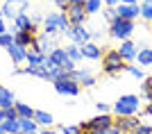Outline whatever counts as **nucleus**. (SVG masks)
<instances>
[{
  "mask_svg": "<svg viewBox=\"0 0 152 134\" xmlns=\"http://www.w3.org/2000/svg\"><path fill=\"white\" fill-rule=\"evenodd\" d=\"M100 2H104V0H100Z\"/></svg>",
  "mask_w": 152,
  "mask_h": 134,
  "instance_id": "09e8293b",
  "label": "nucleus"
},
{
  "mask_svg": "<svg viewBox=\"0 0 152 134\" xmlns=\"http://www.w3.org/2000/svg\"><path fill=\"white\" fill-rule=\"evenodd\" d=\"M89 125L93 130H107V127L114 125V116L111 114H98V116H93V118H89Z\"/></svg>",
  "mask_w": 152,
  "mask_h": 134,
  "instance_id": "f8f14e48",
  "label": "nucleus"
},
{
  "mask_svg": "<svg viewBox=\"0 0 152 134\" xmlns=\"http://www.w3.org/2000/svg\"><path fill=\"white\" fill-rule=\"evenodd\" d=\"M84 7H86V14L91 16V14H100L102 2H100V0H86V5H84Z\"/></svg>",
  "mask_w": 152,
  "mask_h": 134,
  "instance_id": "b1692460",
  "label": "nucleus"
},
{
  "mask_svg": "<svg viewBox=\"0 0 152 134\" xmlns=\"http://www.w3.org/2000/svg\"><path fill=\"white\" fill-rule=\"evenodd\" d=\"M66 55H68V59L70 62H80V59H84V55H82V48L77 43H70V45H66Z\"/></svg>",
  "mask_w": 152,
  "mask_h": 134,
  "instance_id": "412c9836",
  "label": "nucleus"
},
{
  "mask_svg": "<svg viewBox=\"0 0 152 134\" xmlns=\"http://www.w3.org/2000/svg\"><path fill=\"white\" fill-rule=\"evenodd\" d=\"M141 116H152V102H148L145 107H143V111H141Z\"/></svg>",
  "mask_w": 152,
  "mask_h": 134,
  "instance_id": "f704fd0d",
  "label": "nucleus"
},
{
  "mask_svg": "<svg viewBox=\"0 0 152 134\" xmlns=\"http://www.w3.org/2000/svg\"><path fill=\"white\" fill-rule=\"evenodd\" d=\"M55 5H57V9H59V12H66L70 2H68V0H55Z\"/></svg>",
  "mask_w": 152,
  "mask_h": 134,
  "instance_id": "2f4dec72",
  "label": "nucleus"
},
{
  "mask_svg": "<svg viewBox=\"0 0 152 134\" xmlns=\"http://www.w3.org/2000/svg\"><path fill=\"white\" fill-rule=\"evenodd\" d=\"M139 50H136V62L139 66H150L152 64V48L148 45H136Z\"/></svg>",
  "mask_w": 152,
  "mask_h": 134,
  "instance_id": "2eb2a0df",
  "label": "nucleus"
},
{
  "mask_svg": "<svg viewBox=\"0 0 152 134\" xmlns=\"http://www.w3.org/2000/svg\"><path fill=\"white\" fill-rule=\"evenodd\" d=\"M70 5H86V0H68Z\"/></svg>",
  "mask_w": 152,
  "mask_h": 134,
  "instance_id": "58836bf2",
  "label": "nucleus"
},
{
  "mask_svg": "<svg viewBox=\"0 0 152 134\" xmlns=\"http://www.w3.org/2000/svg\"><path fill=\"white\" fill-rule=\"evenodd\" d=\"M0 134H7V132H5V127H2V125H0Z\"/></svg>",
  "mask_w": 152,
  "mask_h": 134,
  "instance_id": "79ce46f5",
  "label": "nucleus"
},
{
  "mask_svg": "<svg viewBox=\"0 0 152 134\" xmlns=\"http://www.w3.org/2000/svg\"><path fill=\"white\" fill-rule=\"evenodd\" d=\"M55 48H57V43H55V37H48V34H43V32L37 37V48H34V50L41 52L43 57H50V52L55 50Z\"/></svg>",
  "mask_w": 152,
  "mask_h": 134,
  "instance_id": "1a4fd4ad",
  "label": "nucleus"
},
{
  "mask_svg": "<svg viewBox=\"0 0 152 134\" xmlns=\"http://www.w3.org/2000/svg\"><path fill=\"white\" fill-rule=\"evenodd\" d=\"M7 52H9V57H12L14 64H23L27 59V48H20V45L14 43L12 48H7Z\"/></svg>",
  "mask_w": 152,
  "mask_h": 134,
  "instance_id": "dca6fc26",
  "label": "nucleus"
},
{
  "mask_svg": "<svg viewBox=\"0 0 152 134\" xmlns=\"http://www.w3.org/2000/svg\"><path fill=\"white\" fill-rule=\"evenodd\" d=\"M150 80H152V77H150Z\"/></svg>",
  "mask_w": 152,
  "mask_h": 134,
  "instance_id": "8fccbe9b",
  "label": "nucleus"
},
{
  "mask_svg": "<svg viewBox=\"0 0 152 134\" xmlns=\"http://www.w3.org/2000/svg\"><path fill=\"white\" fill-rule=\"evenodd\" d=\"M80 48H82L84 59H100V57H102V48L95 43V41H89V43L80 45Z\"/></svg>",
  "mask_w": 152,
  "mask_h": 134,
  "instance_id": "ddd939ff",
  "label": "nucleus"
},
{
  "mask_svg": "<svg viewBox=\"0 0 152 134\" xmlns=\"http://www.w3.org/2000/svg\"><path fill=\"white\" fill-rule=\"evenodd\" d=\"M127 73H129L132 77H136V80H145V73H143V68H141V66L127 64Z\"/></svg>",
  "mask_w": 152,
  "mask_h": 134,
  "instance_id": "a878e982",
  "label": "nucleus"
},
{
  "mask_svg": "<svg viewBox=\"0 0 152 134\" xmlns=\"http://www.w3.org/2000/svg\"><path fill=\"white\" fill-rule=\"evenodd\" d=\"M136 30V25H134V21H125V18H116L111 25L107 27L109 37L118 39V41H127V39L132 37V32Z\"/></svg>",
  "mask_w": 152,
  "mask_h": 134,
  "instance_id": "7ed1b4c3",
  "label": "nucleus"
},
{
  "mask_svg": "<svg viewBox=\"0 0 152 134\" xmlns=\"http://www.w3.org/2000/svg\"><path fill=\"white\" fill-rule=\"evenodd\" d=\"M100 134H123V132H121V130H118V127H116V125H111V127H107V130H102Z\"/></svg>",
  "mask_w": 152,
  "mask_h": 134,
  "instance_id": "72a5a7b5",
  "label": "nucleus"
},
{
  "mask_svg": "<svg viewBox=\"0 0 152 134\" xmlns=\"http://www.w3.org/2000/svg\"><path fill=\"white\" fill-rule=\"evenodd\" d=\"M2 127H5L7 134H20V125L18 121H5L2 123Z\"/></svg>",
  "mask_w": 152,
  "mask_h": 134,
  "instance_id": "393cba45",
  "label": "nucleus"
},
{
  "mask_svg": "<svg viewBox=\"0 0 152 134\" xmlns=\"http://www.w3.org/2000/svg\"><path fill=\"white\" fill-rule=\"evenodd\" d=\"M141 18H143V21H150V23H152V5L141 2Z\"/></svg>",
  "mask_w": 152,
  "mask_h": 134,
  "instance_id": "bb28decb",
  "label": "nucleus"
},
{
  "mask_svg": "<svg viewBox=\"0 0 152 134\" xmlns=\"http://www.w3.org/2000/svg\"><path fill=\"white\" fill-rule=\"evenodd\" d=\"M39 132H41V130H39ZM39 132H30V134H39Z\"/></svg>",
  "mask_w": 152,
  "mask_h": 134,
  "instance_id": "c03bdc74",
  "label": "nucleus"
},
{
  "mask_svg": "<svg viewBox=\"0 0 152 134\" xmlns=\"http://www.w3.org/2000/svg\"><path fill=\"white\" fill-rule=\"evenodd\" d=\"M66 18H68V23L73 27L75 25H86V21H89V14H86V7L84 5H68V9H66Z\"/></svg>",
  "mask_w": 152,
  "mask_h": 134,
  "instance_id": "423d86ee",
  "label": "nucleus"
},
{
  "mask_svg": "<svg viewBox=\"0 0 152 134\" xmlns=\"http://www.w3.org/2000/svg\"><path fill=\"white\" fill-rule=\"evenodd\" d=\"M0 18H2V12H0Z\"/></svg>",
  "mask_w": 152,
  "mask_h": 134,
  "instance_id": "49530a36",
  "label": "nucleus"
},
{
  "mask_svg": "<svg viewBox=\"0 0 152 134\" xmlns=\"http://www.w3.org/2000/svg\"><path fill=\"white\" fill-rule=\"evenodd\" d=\"M52 84H55V91H57V93H61V96H70V98L80 96V89H82L77 82H73V80H68V77L57 80V82H52Z\"/></svg>",
  "mask_w": 152,
  "mask_h": 134,
  "instance_id": "6e6552de",
  "label": "nucleus"
},
{
  "mask_svg": "<svg viewBox=\"0 0 152 134\" xmlns=\"http://www.w3.org/2000/svg\"><path fill=\"white\" fill-rule=\"evenodd\" d=\"M34 121H37L43 130H48L52 123H55V118H52L50 111H41V109H37V111H34Z\"/></svg>",
  "mask_w": 152,
  "mask_h": 134,
  "instance_id": "f3484780",
  "label": "nucleus"
},
{
  "mask_svg": "<svg viewBox=\"0 0 152 134\" xmlns=\"http://www.w3.org/2000/svg\"><path fill=\"white\" fill-rule=\"evenodd\" d=\"M64 37L68 39L70 43H77V45H84V43H89V41H93V37H91V30L86 25H70L66 32H64Z\"/></svg>",
  "mask_w": 152,
  "mask_h": 134,
  "instance_id": "39448f33",
  "label": "nucleus"
},
{
  "mask_svg": "<svg viewBox=\"0 0 152 134\" xmlns=\"http://www.w3.org/2000/svg\"><path fill=\"white\" fill-rule=\"evenodd\" d=\"M123 5H139V0H121Z\"/></svg>",
  "mask_w": 152,
  "mask_h": 134,
  "instance_id": "4c0bfd02",
  "label": "nucleus"
},
{
  "mask_svg": "<svg viewBox=\"0 0 152 134\" xmlns=\"http://www.w3.org/2000/svg\"><path fill=\"white\" fill-rule=\"evenodd\" d=\"M132 134H152V127L150 125H141V127L136 130V132H132Z\"/></svg>",
  "mask_w": 152,
  "mask_h": 134,
  "instance_id": "473e14b6",
  "label": "nucleus"
},
{
  "mask_svg": "<svg viewBox=\"0 0 152 134\" xmlns=\"http://www.w3.org/2000/svg\"><path fill=\"white\" fill-rule=\"evenodd\" d=\"M39 134H57V132H55V130H50V127H48V130H41V132H39Z\"/></svg>",
  "mask_w": 152,
  "mask_h": 134,
  "instance_id": "ea45409f",
  "label": "nucleus"
},
{
  "mask_svg": "<svg viewBox=\"0 0 152 134\" xmlns=\"http://www.w3.org/2000/svg\"><path fill=\"white\" fill-rule=\"evenodd\" d=\"M104 5H107V7H118V5H121V0H104Z\"/></svg>",
  "mask_w": 152,
  "mask_h": 134,
  "instance_id": "c9c22d12",
  "label": "nucleus"
},
{
  "mask_svg": "<svg viewBox=\"0 0 152 134\" xmlns=\"http://www.w3.org/2000/svg\"><path fill=\"white\" fill-rule=\"evenodd\" d=\"M123 70H127V62L121 57V52L116 50H107L104 55H102V73L109 77H118L123 73Z\"/></svg>",
  "mask_w": 152,
  "mask_h": 134,
  "instance_id": "f257e3e1",
  "label": "nucleus"
},
{
  "mask_svg": "<svg viewBox=\"0 0 152 134\" xmlns=\"http://www.w3.org/2000/svg\"><path fill=\"white\" fill-rule=\"evenodd\" d=\"M150 34H152V27H150Z\"/></svg>",
  "mask_w": 152,
  "mask_h": 134,
  "instance_id": "de8ad7c7",
  "label": "nucleus"
},
{
  "mask_svg": "<svg viewBox=\"0 0 152 134\" xmlns=\"http://www.w3.org/2000/svg\"><path fill=\"white\" fill-rule=\"evenodd\" d=\"M45 2H50V0H45ZM52 2H55V0H52Z\"/></svg>",
  "mask_w": 152,
  "mask_h": 134,
  "instance_id": "a18cd8bd",
  "label": "nucleus"
},
{
  "mask_svg": "<svg viewBox=\"0 0 152 134\" xmlns=\"http://www.w3.org/2000/svg\"><path fill=\"white\" fill-rule=\"evenodd\" d=\"M5 118H7V121H18V111H16V107L7 109V111H5Z\"/></svg>",
  "mask_w": 152,
  "mask_h": 134,
  "instance_id": "c756f323",
  "label": "nucleus"
},
{
  "mask_svg": "<svg viewBox=\"0 0 152 134\" xmlns=\"http://www.w3.org/2000/svg\"><path fill=\"white\" fill-rule=\"evenodd\" d=\"M141 2H148V5H152V0H141Z\"/></svg>",
  "mask_w": 152,
  "mask_h": 134,
  "instance_id": "37998d69",
  "label": "nucleus"
},
{
  "mask_svg": "<svg viewBox=\"0 0 152 134\" xmlns=\"http://www.w3.org/2000/svg\"><path fill=\"white\" fill-rule=\"evenodd\" d=\"M18 125H20V134L39 132V123L34 118H18Z\"/></svg>",
  "mask_w": 152,
  "mask_h": 134,
  "instance_id": "6ab92c4d",
  "label": "nucleus"
},
{
  "mask_svg": "<svg viewBox=\"0 0 152 134\" xmlns=\"http://www.w3.org/2000/svg\"><path fill=\"white\" fill-rule=\"evenodd\" d=\"M118 12V18H125V21H136L141 16V5H118L116 7Z\"/></svg>",
  "mask_w": 152,
  "mask_h": 134,
  "instance_id": "9d476101",
  "label": "nucleus"
},
{
  "mask_svg": "<svg viewBox=\"0 0 152 134\" xmlns=\"http://www.w3.org/2000/svg\"><path fill=\"white\" fill-rule=\"evenodd\" d=\"M114 125L121 130L123 134H132L143 125L139 116H114Z\"/></svg>",
  "mask_w": 152,
  "mask_h": 134,
  "instance_id": "0eeeda50",
  "label": "nucleus"
},
{
  "mask_svg": "<svg viewBox=\"0 0 152 134\" xmlns=\"http://www.w3.org/2000/svg\"><path fill=\"white\" fill-rule=\"evenodd\" d=\"M14 107L18 111V118H34V111H37V109H32L27 102H16Z\"/></svg>",
  "mask_w": 152,
  "mask_h": 134,
  "instance_id": "aec40b11",
  "label": "nucleus"
},
{
  "mask_svg": "<svg viewBox=\"0 0 152 134\" xmlns=\"http://www.w3.org/2000/svg\"><path fill=\"white\" fill-rule=\"evenodd\" d=\"M9 32V30H7V25H5V21L0 18V37H2V34H7Z\"/></svg>",
  "mask_w": 152,
  "mask_h": 134,
  "instance_id": "e433bc0d",
  "label": "nucleus"
},
{
  "mask_svg": "<svg viewBox=\"0 0 152 134\" xmlns=\"http://www.w3.org/2000/svg\"><path fill=\"white\" fill-rule=\"evenodd\" d=\"M14 105H16V100H14V93L12 89H7V86H2L0 84V109H12Z\"/></svg>",
  "mask_w": 152,
  "mask_h": 134,
  "instance_id": "4468645a",
  "label": "nucleus"
},
{
  "mask_svg": "<svg viewBox=\"0 0 152 134\" xmlns=\"http://www.w3.org/2000/svg\"><path fill=\"white\" fill-rule=\"evenodd\" d=\"M111 111H114V116H136L141 111V98L134 93L121 96L111 105Z\"/></svg>",
  "mask_w": 152,
  "mask_h": 134,
  "instance_id": "f03ea898",
  "label": "nucleus"
},
{
  "mask_svg": "<svg viewBox=\"0 0 152 134\" xmlns=\"http://www.w3.org/2000/svg\"><path fill=\"white\" fill-rule=\"evenodd\" d=\"M116 50L121 52V57L129 64V62L136 59V50H139V48H136V43H132V41L127 39V41H121V48H116Z\"/></svg>",
  "mask_w": 152,
  "mask_h": 134,
  "instance_id": "9b49d317",
  "label": "nucleus"
},
{
  "mask_svg": "<svg viewBox=\"0 0 152 134\" xmlns=\"http://www.w3.org/2000/svg\"><path fill=\"white\" fill-rule=\"evenodd\" d=\"M0 45H2V48H12L14 45V34L12 32L2 34V37H0Z\"/></svg>",
  "mask_w": 152,
  "mask_h": 134,
  "instance_id": "cd10ccee",
  "label": "nucleus"
},
{
  "mask_svg": "<svg viewBox=\"0 0 152 134\" xmlns=\"http://www.w3.org/2000/svg\"><path fill=\"white\" fill-rule=\"evenodd\" d=\"M5 121H7V118H5V109H0V125H2Z\"/></svg>",
  "mask_w": 152,
  "mask_h": 134,
  "instance_id": "a19ab883",
  "label": "nucleus"
},
{
  "mask_svg": "<svg viewBox=\"0 0 152 134\" xmlns=\"http://www.w3.org/2000/svg\"><path fill=\"white\" fill-rule=\"evenodd\" d=\"M95 107H98L100 114H109V111H111V107H109L107 102H95Z\"/></svg>",
  "mask_w": 152,
  "mask_h": 134,
  "instance_id": "7c9ffc66",
  "label": "nucleus"
},
{
  "mask_svg": "<svg viewBox=\"0 0 152 134\" xmlns=\"http://www.w3.org/2000/svg\"><path fill=\"white\" fill-rule=\"evenodd\" d=\"M27 0H5L2 5V18H9V21H16L20 14H27Z\"/></svg>",
  "mask_w": 152,
  "mask_h": 134,
  "instance_id": "20e7f679",
  "label": "nucleus"
},
{
  "mask_svg": "<svg viewBox=\"0 0 152 134\" xmlns=\"http://www.w3.org/2000/svg\"><path fill=\"white\" fill-rule=\"evenodd\" d=\"M61 134H80V125H61Z\"/></svg>",
  "mask_w": 152,
  "mask_h": 134,
  "instance_id": "c85d7f7f",
  "label": "nucleus"
},
{
  "mask_svg": "<svg viewBox=\"0 0 152 134\" xmlns=\"http://www.w3.org/2000/svg\"><path fill=\"white\" fill-rule=\"evenodd\" d=\"M50 59L55 62V66H59V68H64V64L68 62V55H66V48H61V45H57L55 50L50 52Z\"/></svg>",
  "mask_w": 152,
  "mask_h": 134,
  "instance_id": "a211bd4d",
  "label": "nucleus"
},
{
  "mask_svg": "<svg viewBox=\"0 0 152 134\" xmlns=\"http://www.w3.org/2000/svg\"><path fill=\"white\" fill-rule=\"evenodd\" d=\"M27 66H41V62H43V55L37 50H27Z\"/></svg>",
  "mask_w": 152,
  "mask_h": 134,
  "instance_id": "4be33fe9",
  "label": "nucleus"
},
{
  "mask_svg": "<svg viewBox=\"0 0 152 134\" xmlns=\"http://www.w3.org/2000/svg\"><path fill=\"white\" fill-rule=\"evenodd\" d=\"M102 18H104L109 25H111V23L118 18V12H116V7H104V9H102Z\"/></svg>",
  "mask_w": 152,
  "mask_h": 134,
  "instance_id": "5701e85b",
  "label": "nucleus"
}]
</instances>
